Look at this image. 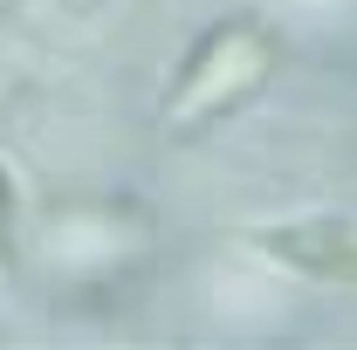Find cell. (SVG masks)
Listing matches in <instances>:
<instances>
[{"instance_id": "6da1fadb", "label": "cell", "mask_w": 357, "mask_h": 350, "mask_svg": "<svg viewBox=\"0 0 357 350\" xmlns=\"http://www.w3.org/2000/svg\"><path fill=\"white\" fill-rule=\"evenodd\" d=\"M268 76H275V35H268L261 21H220V28H206L199 48L185 55L172 96H165V117H172V124L227 117V110L248 103Z\"/></svg>"}, {"instance_id": "7a4b0ae2", "label": "cell", "mask_w": 357, "mask_h": 350, "mask_svg": "<svg viewBox=\"0 0 357 350\" xmlns=\"http://www.w3.org/2000/svg\"><path fill=\"white\" fill-rule=\"evenodd\" d=\"M268 261L316 289H357V220H282L255 234Z\"/></svg>"}, {"instance_id": "3957f363", "label": "cell", "mask_w": 357, "mask_h": 350, "mask_svg": "<svg viewBox=\"0 0 357 350\" xmlns=\"http://www.w3.org/2000/svg\"><path fill=\"white\" fill-rule=\"evenodd\" d=\"M14 234V178H7V165H0V241Z\"/></svg>"}]
</instances>
